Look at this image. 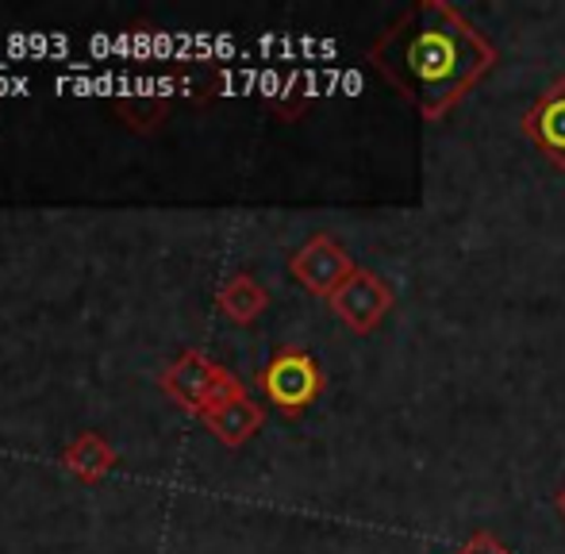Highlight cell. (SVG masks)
Instances as JSON below:
<instances>
[{"instance_id":"6da1fadb","label":"cell","mask_w":565,"mask_h":554,"mask_svg":"<svg viewBox=\"0 0 565 554\" xmlns=\"http://www.w3.org/2000/svg\"><path fill=\"white\" fill-rule=\"evenodd\" d=\"M365 58L427 124H439L497 70L500 54L450 0H419L373 39Z\"/></svg>"},{"instance_id":"7a4b0ae2","label":"cell","mask_w":565,"mask_h":554,"mask_svg":"<svg viewBox=\"0 0 565 554\" xmlns=\"http://www.w3.org/2000/svg\"><path fill=\"white\" fill-rule=\"evenodd\" d=\"M162 390L185 408L189 416H209L216 405H224L231 393L243 390L235 374L224 366V362L209 359L204 351H185L162 370Z\"/></svg>"},{"instance_id":"3957f363","label":"cell","mask_w":565,"mask_h":554,"mask_svg":"<svg viewBox=\"0 0 565 554\" xmlns=\"http://www.w3.org/2000/svg\"><path fill=\"white\" fill-rule=\"evenodd\" d=\"M258 390L266 393V401L285 416H300L308 405L323 397L328 390V377L323 366L305 351V347H281L274 351V359L262 366Z\"/></svg>"},{"instance_id":"277c9868","label":"cell","mask_w":565,"mask_h":554,"mask_svg":"<svg viewBox=\"0 0 565 554\" xmlns=\"http://www.w3.org/2000/svg\"><path fill=\"white\" fill-rule=\"evenodd\" d=\"M358 266H354V258H350V251L328 232H316L305 247H297L289 255L292 281L305 285L312 297H323V300L335 297L342 285L350 281V274Z\"/></svg>"},{"instance_id":"5b68a950","label":"cell","mask_w":565,"mask_h":554,"mask_svg":"<svg viewBox=\"0 0 565 554\" xmlns=\"http://www.w3.org/2000/svg\"><path fill=\"white\" fill-rule=\"evenodd\" d=\"M328 305H331V312H335L339 320L354 331V335H373V331L388 320V312L396 308V292L377 270L358 266V270L350 274V281L342 285Z\"/></svg>"},{"instance_id":"8992f818","label":"cell","mask_w":565,"mask_h":554,"mask_svg":"<svg viewBox=\"0 0 565 554\" xmlns=\"http://www.w3.org/2000/svg\"><path fill=\"white\" fill-rule=\"evenodd\" d=\"M520 131L535 142V150L565 173V74L554 77L543 93H539L535 105L523 113Z\"/></svg>"},{"instance_id":"52a82bcc","label":"cell","mask_w":565,"mask_h":554,"mask_svg":"<svg viewBox=\"0 0 565 554\" xmlns=\"http://www.w3.org/2000/svg\"><path fill=\"white\" fill-rule=\"evenodd\" d=\"M204 424H209V432L216 435L224 447H243V443H250L254 435L262 432L266 413H262V405L246 393V385H243L238 393H231L224 405L212 408V413L204 416Z\"/></svg>"},{"instance_id":"ba28073f","label":"cell","mask_w":565,"mask_h":554,"mask_svg":"<svg viewBox=\"0 0 565 554\" xmlns=\"http://www.w3.org/2000/svg\"><path fill=\"white\" fill-rule=\"evenodd\" d=\"M116 462L119 458H116L113 443L100 432H82L62 447V466H66L77 481H85V486H97Z\"/></svg>"},{"instance_id":"9c48e42d","label":"cell","mask_w":565,"mask_h":554,"mask_svg":"<svg viewBox=\"0 0 565 554\" xmlns=\"http://www.w3.org/2000/svg\"><path fill=\"white\" fill-rule=\"evenodd\" d=\"M216 305L224 308V316L227 320H235V323H254L262 312L269 308V292L262 289L258 281H254L250 274H231L224 285L216 289Z\"/></svg>"},{"instance_id":"30bf717a","label":"cell","mask_w":565,"mask_h":554,"mask_svg":"<svg viewBox=\"0 0 565 554\" xmlns=\"http://www.w3.org/2000/svg\"><path fill=\"white\" fill-rule=\"evenodd\" d=\"M166 105H170V100H166L162 93H135V97H116L119 120H124L131 131H139V136H142V131H154L158 124H162Z\"/></svg>"},{"instance_id":"8fae6325","label":"cell","mask_w":565,"mask_h":554,"mask_svg":"<svg viewBox=\"0 0 565 554\" xmlns=\"http://www.w3.org/2000/svg\"><path fill=\"white\" fill-rule=\"evenodd\" d=\"M450 554H515V551L508 547V543H500L492 532H473L458 551H450Z\"/></svg>"},{"instance_id":"7c38bea8","label":"cell","mask_w":565,"mask_h":554,"mask_svg":"<svg viewBox=\"0 0 565 554\" xmlns=\"http://www.w3.org/2000/svg\"><path fill=\"white\" fill-rule=\"evenodd\" d=\"M554 509H558V516L565 520V486L558 489V497H554Z\"/></svg>"}]
</instances>
